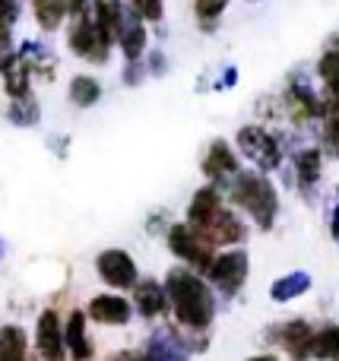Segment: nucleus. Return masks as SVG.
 <instances>
[{
    "mask_svg": "<svg viewBox=\"0 0 339 361\" xmlns=\"http://www.w3.org/2000/svg\"><path fill=\"white\" fill-rule=\"evenodd\" d=\"M111 361H152L146 352H118Z\"/></svg>",
    "mask_w": 339,
    "mask_h": 361,
    "instance_id": "30",
    "label": "nucleus"
},
{
    "mask_svg": "<svg viewBox=\"0 0 339 361\" xmlns=\"http://www.w3.org/2000/svg\"><path fill=\"white\" fill-rule=\"evenodd\" d=\"M311 288V276L308 273H302V269H295V273H289V276H283V279H276L273 282V288H270V298L273 301H295V298H302L304 292Z\"/></svg>",
    "mask_w": 339,
    "mask_h": 361,
    "instance_id": "19",
    "label": "nucleus"
},
{
    "mask_svg": "<svg viewBox=\"0 0 339 361\" xmlns=\"http://www.w3.org/2000/svg\"><path fill=\"white\" fill-rule=\"evenodd\" d=\"M133 307H137V314L146 320L162 317L165 307H168V292H165V286L156 279L137 282V286H133Z\"/></svg>",
    "mask_w": 339,
    "mask_h": 361,
    "instance_id": "13",
    "label": "nucleus"
},
{
    "mask_svg": "<svg viewBox=\"0 0 339 361\" xmlns=\"http://www.w3.org/2000/svg\"><path fill=\"white\" fill-rule=\"evenodd\" d=\"M0 361H29V339L23 326H0Z\"/></svg>",
    "mask_w": 339,
    "mask_h": 361,
    "instance_id": "17",
    "label": "nucleus"
},
{
    "mask_svg": "<svg viewBox=\"0 0 339 361\" xmlns=\"http://www.w3.org/2000/svg\"><path fill=\"white\" fill-rule=\"evenodd\" d=\"M67 44H70V51H73L80 61L105 63L108 54H111L114 42L101 32V25L95 23L92 13H80V16L73 19V25H70V32H67Z\"/></svg>",
    "mask_w": 339,
    "mask_h": 361,
    "instance_id": "3",
    "label": "nucleus"
},
{
    "mask_svg": "<svg viewBox=\"0 0 339 361\" xmlns=\"http://www.w3.org/2000/svg\"><path fill=\"white\" fill-rule=\"evenodd\" d=\"M86 311H73L63 324V339H67V352L73 355V361H89L92 358V339L86 333Z\"/></svg>",
    "mask_w": 339,
    "mask_h": 361,
    "instance_id": "15",
    "label": "nucleus"
},
{
    "mask_svg": "<svg viewBox=\"0 0 339 361\" xmlns=\"http://www.w3.org/2000/svg\"><path fill=\"white\" fill-rule=\"evenodd\" d=\"M317 76L327 86V108H339V51H327L317 63Z\"/></svg>",
    "mask_w": 339,
    "mask_h": 361,
    "instance_id": "21",
    "label": "nucleus"
},
{
    "mask_svg": "<svg viewBox=\"0 0 339 361\" xmlns=\"http://www.w3.org/2000/svg\"><path fill=\"white\" fill-rule=\"evenodd\" d=\"M67 10L73 16H80V13H86V0H67Z\"/></svg>",
    "mask_w": 339,
    "mask_h": 361,
    "instance_id": "32",
    "label": "nucleus"
},
{
    "mask_svg": "<svg viewBox=\"0 0 339 361\" xmlns=\"http://www.w3.org/2000/svg\"><path fill=\"white\" fill-rule=\"evenodd\" d=\"M247 361H279L276 355H254V358H247Z\"/></svg>",
    "mask_w": 339,
    "mask_h": 361,
    "instance_id": "33",
    "label": "nucleus"
},
{
    "mask_svg": "<svg viewBox=\"0 0 339 361\" xmlns=\"http://www.w3.org/2000/svg\"><path fill=\"white\" fill-rule=\"evenodd\" d=\"M32 13H35V23L44 32L61 29V23L67 19V0H32Z\"/></svg>",
    "mask_w": 339,
    "mask_h": 361,
    "instance_id": "20",
    "label": "nucleus"
},
{
    "mask_svg": "<svg viewBox=\"0 0 339 361\" xmlns=\"http://www.w3.org/2000/svg\"><path fill=\"white\" fill-rule=\"evenodd\" d=\"M222 209H226V206H222L219 184L200 187V190L190 197V203H187V225L190 228H197V231H207L209 222H213Z\"/></svg>",
    "mask_w": 339,
    "mask_h": 361,
    "instance_id": "11",
    "label": "nucleus"
},
{
    "mask_svg": "<svg viewBox=\"0 0 339 361\" xmlns=\"http://www.w3.org/2000/svg\"><path fill=\"white\" fill-rule=\"evenodd\" d=\"M295 178L302 187H314L321 178V149H302L295 156Z\"/></svg>",
    "mask_w": 339,
    "mask_h": 361,
    "instance_id": "23",
    "label": "nucleus"
},
{
    "mask_svg": "<svg viewBox=\"0 0 339 361\" xmlns=\"http://www.w3.org/2000/svg\"><path fill=\"white\" fill-rule=\"evenodd\" d=\"M228 0H194V10H197V19H200L203 29H213L216 19L226 13Z\"/></svg>",
    "mask_w": 339,
    "mask_h": 361,
    "instance_id": "28",
    "label": "nucleus"
},
{
    "mask_svg": "<svg viewBox=\"0 0 339 361\" xmlns=\"http://www.w3.org/2000/svg\"><path fill=\"white\" fill-rule=\"evenodd\" d=\"M311 358H321V361H339V326H327V330L314 333Z\"/></svg>",
    "mask_w": 339,
    "mask_h": 361,
    "instance_id": "25",
    "label": "nucleus"
},
{
    "mask_svg": "<svg viewBox=\"0 0 339 361\" xmlns=\"http://www.w3.org/2000/svg\"><path fill=\"white\" fill-rule=\"evenodd\" d=\"M247 273H251L247 254L241 247H232V250H226V254H216V260H213V267H209L207 276L222 295H235L247 282Z\"/></svg>",
    "mask_w": 339,
    "mask_h": 361,
    "instance_id": "7",
    "label": "nucleus"
},
{
    "mask_svg": "<svg viewBox=\"0 0 339 361\" xmlns=\"http://www.w3.org/2000/svg\"><path fill=\"white\" fill-rule=\"evenodd\" d=\"M165 292H168V305L175 311L178 326L187 333H207L216 317V301L209 286L200 279V273L190 267H175L165 276Z\"/></svg>",
    "mask_w": 339,
    "mask_h": 361,
    "instance_id": "1",
    "label": "nucleus"
},
{
    "mask_svg": "<svg viewBox=\"0 0 339 361\" xmlns=\"http://www.w3.org/2000/svg\"><path fill=\"white\" fill-rule=\"evenodd\" d=\"M130 16L143 19V23H162L165 16V0H124Z\"/></svg>",
    "mask_w": 339,
    "mask_h": 361,
    "instance_id": "27",
    "label": "nucleus"
},
{
    "mask_svg": "<svg viewBox=\"0 0 339 361\" xmlns=\"http://www.w3.org/2000/svg\"><path fill=\"white\" fill-rule=\"evenodd\" d=\"M330 235H333V241L339 244V206L333 209V216H330Z\"/></svg>",
    "mask_w": 339,
    "mask_h": 361,
    "instance_id": "31",
    "label": "nucleus"
},
{
    "mask_svg": "<svg viewBox=\"0 0 339 361\" xmlns=\"http://www.w3.org/2000/svg\"><path fill=\"white\" fill-rule=\"evenodd\" d=\"M238 171H241V165H238L235 149L226 140H213L207 149V159H203V175L213 180V184H226V180L232 184Z\"/></svg>",
    "mask_w": 339,
    "mask_h": 361,
    "instance_id": "10",
    "label": "nucleus"
},
{
    "mask_svg": "<svg viewBox=\"0 0 339 361\" xmlns=\"http://www.w3.org/2000/svg\"><path fill=\"white\" fill-rule=\"evenodd\" d=\"M203 238H207L213 247H235V244H241L247 238V225L241 222V216H235L232 209H222L219 216L209 222L207 231H200Z\"/></svg>",
    "mask_w": 339,
    "mask_h": 361,
    "instance_id": "12",
    "label": "nucleus"
},
{
    "mask_svg": "<svg viewBox=\"0 0 339 361\" xmlns=\"http://www.w3.org/2000/svg\"><path fill=\"white\" fill-rule=\"evenodd\" d=\"M228 190H232V203L238 209H245L264 231H270L276 225L279 193L270 184V178H264V171H238L235 180L228 184Z\"/></svg>",
    "mask_w": 339,
    "mask_h": 361,
    "instance_id": "2",
    "label": "nucleus"
},
{
    "mask_svg": "<svg viewBox=\"0 0 339 361\" xmlns=\"http://www.w3.org/2000/svg\"><path fill=\"white\" fill-rule=\"evenodd\" d=\"M99 99H101V82L95 80V76L80 73L70 80V102H73L76 108H92Z\"/></svg>",
    "mask_w": 339,
    "mask_h": 361,
    "instance_id": "22",
    "label": "nucleus"
},
{
    "mask_svg": "<svg viewBox=\"0 0 339 361\" xmlns=\"http://www.w3.org/2000/svg\"><path fill=\"white\" fill-rule=\"evenodd\" d=\"M92 16L95 23L101 25V32H105L111 42H118L121 32H124V10H121V0H95L92 4Z\"/></svg>",
    "mask_w": 339,
    "mask_h": 361,
    "instance_id": "16",
    "label": "nucleus"
},
{
    "mask_svg": "<svg viewBox=\"0 0 339 361\" xmlns=\"http://www.w3.org/2000/svg\"><path fill=\"white\" fill-rule=\"evenodd\" d=\"M165 241H168V250L181 263H187L197 273H209V267H213V260H216V247L197 228H190L187 222H178L168 228Z\"/></svg>",
    "mask_w": 339,
    "mask_h": 361,
    "instance_id": "4",
    "label": "nucleus"
},
{
    "mask_svg": "<svg viewBox=\"0 0 339 361\" xmlns=\"http://www.w3.org/2000/svg\"><path fill=\"white\" fill-rule=\"evenodd\" d=\"M235 143H238L241 156L251 159V162L257 165V171H276L279 165H283V146H279V140L273 137L270 130H264L260 124L241 127Z\"/></svg>",
    "mask_w": 339,
    "mask_h": 361,
    "instance_id": "5",
    "label": "nucleus"
},
{
    "mask_svg": "<svg viewBox=\"0 0 339 361\" xmlns=\"http://www.w3.org/2000/svg\"><path fill=\"white\" fill-rule=\"evenodd\" d=\"M86 314H89V320H95V324H101V326H124V324H130V317H133V305L124 295L101 292L86 305Z\"/></svg>",
    "mask_w": 339,
    "mask_h": 361,
    "instance_id": "8",
    "label": "nucleus"
},
{
    "mask_svg": "<svg viewBox=\"0 0 339 361\" xmlns=\"http://www.w3.org/2000/svg\"><path fill=\"white\" fill-rule=\"evenodd\" d=\"M279 343L289 352L292 361H308L311 358V345H314V330L308 320H289L279 330Z\"/></svg>",
    "mask_w": 339,
    "mask_h": 361,
    "instance_id": "14",
    "label": "nucleus"
},
{
    "mask_svg": "<svg viewBox=\"0 0 339 361\" xmlns=\"http://www.w3.org/2000/svg\"><path fill=\"white\" fill-rule=\"evenodd\" d=\"M35 345H38V355L44 361H63L67 355V339H63V326L57 311H42L35 324Z\"/></svg>",
    "mask_w": 339,
    "mask_h": 361,
    "instance_id": "9",
    "label": "nucleus"
},
{
    "mask_svg": "<svg viewBox=\"0 0 339 361\" xmlns=\"http://www.w3.org/2000/svg\"><path fill=\"white\" fill-rule=\"evenodd\" d=\"M323 146L333 159H339V108H327L323 114Z\"/></svg>",
    "mask_w": 339,
    "mask_h": 361,
    "instance_id": "29",
    "label": "nucleus"
},
{
    "mask_svg": "<svg viewBox=\"0 0 339 361\" xmlns=\"http://www.w3.org/2000/svg\"><path fill=\"white\" fill-rule=\"evenodd\" d=\"M95 273H99V279L105 282L108 288H118V292H130V288L140 282L137 263H133V257L121 247L101 250V254L95 257Z\"/></svg>",
    "mask_w": 339,
    "mask_h": 361,
    "instance_id": "6",
    "label": "nucleus"
},
{
    "mask_svg": "<svg viewBox=\"0 0 339 361\" xmlns=\"http://www.w3.org/2000/svg\"><path fill=\"white\" fill-rule=\"evenodd\" d=\"M146 38H149V35H146L143 19H137V16L127 19L124 32H121V38H118V44H121V51H124L127 61H140V57H143V51H146Z\"/></svg>",
    "mask_w": 339,
    "mask_h": 361,
    "instance_id": "18",
    "label": "nucleus"
},
{
    "mask_svg": "<svg viewBox=\"0 0 339 361\" xmlns=\"http://www.w3.org/2000/svg\"><path fill=\"white\" fill-rule=\"evenodd\" d=\"M146 355L152 361H187V349L168 336H152L146 345Z\"/></svg>",
    "mask_w": 339,
    "mask_h": 361,
    "instance_id": "24",
    "label": "nucleus"
},
{
    "mask_svg": "<svg viewBox=\"0 0 339 361\" xmlns=\"http://www.w3.org/2000/svg\"><path fill=\"white\" fill-rule=\"evenodd\" d=\"M6 114H10L13 124L32 127V124H38V102L32 99V95H25V99H13V105H10Z\"/></svg>",
    "mask_w": 339,
    "mask_h": 361,
    "instance_id": "26",
    "label": "nucleus"
}]
</instances>
